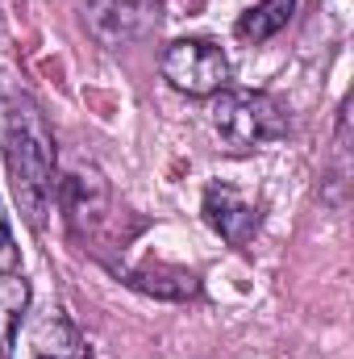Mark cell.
<instances>
[{
  "mask_svg": "<svg viewBox=\"0 0 354 359\" xmlns=\"http://www.w3.org/2000/svg\"><path fill=\"white\" fill-rule=\"evenodd\" d=\"M0 159L21 217L34 230H46L59 180V147L34 92L13 84L8 76H0Z\"/></svg>",
  "mask_w": 354,
  "mask_h": 359,
  "instance_id": "cell-1",
  "label": "cell"
},
{
  "mask_svg": "<svg viewBox=\"0 0 354 359\" xmlns=\"http://www.w3.org/2000/svg\"><path fill=\"white\" fill-rule=\"evenodd\" d=\"M208 121L217 130V138L225 142V151H255L263 142H275L288 134V113L283 104L259 88H221L208 96Z\"/></svg>",
  "mask_w": 354,
  "mask_h": 359,
  "instance_id": "cell-2",
  "label": "cell"
},
{
  "mask_svg": "<svg viewBox=\"0 0 354 359\" xmlns=\"http://www.w3.org/2000/svg\"><path fill=\"white\" fill-rule=\"evenodd\" d=\"M163 80L183 96H217L229 88V59L213 38H176L159 55Z\"/></svg>",
  "mask_w": 354,
  "mask_h": 359,
  "instance_id": "cell-3",
  "label": "cell"
},
{
  "mask_svg": "<svg viewBox=\"0 0 354 359\" xmlns=\"http://www.w3.org/2000/svg\"><path fill=\"white\" fill-rule=\"evenodd\" d=\"M84 29L92 42H100L104 50H121L134 42H146L159 21H163V4L159 0H84Z\"/></svg>",
  "mask_w": 354,
  "mask_h": 359,
  "instance_id": "cell-4",
  "label": "cell"
},
{
  "mask_svg": "<svg viewBox=\"0 0 354 359\" xmlns=\"http://www.w3.org/2000/svg\"><path fill=\"white\" fill-rule=\"evenodd\" d=\"M55 205L63 209V222L76 238H88L96 234L104 222H108V209H113V192H108V180L96 163H71L63 176L55 180Z\"/></svg>",
  "mask_w": 354,
  "mask_h": 359,
  "instance_id": "cell-5",
  "label": "cell"
},
{
  "mask_svg": "<svg viewBox=\"0 0 354 359\" xmlns=\"http://www.w3.org/2000/svg\"><path fill=\"white\" fill-rule=\"evenodd\" d=\"M204 222L213 226V234H221L229 247H250L259 226H263V205L255 196H246L234 184H208L204 201H200Z\"/></svg>",
  "mask_w": 354,
  "mask_h": 359,
  "instance_id": "cell-6",
  "label": "cell"
},
{
  "mask_svg": "<svg viewBox=\"0 0 354 359\" xmlns=\"http://www.w3.org/2000/svg\"><path fill=\"white\" fill-rule=\"evenodd\" d=\"M29 359H92L80 326L63 305H46L29 322Z\"/></svg>",
  "mask_w": 354,
  "mask_h": 359,
  "instance_id": "cell-7",
  "label": "cell"
},
{
  "mask_svg": "<svg viewBox=\"0 0 354 359\" xmlns=\"http://www.w3.org/2000/svg\"><path fill=\"white\" fill-rule=\"evenodd\" d=\"M29 313V280L25 271H0V355L13 351L17 343V330Z\"/></svg>",
  "mask_w": 354,
  "mask_h": 359,
  "instance_id": "cell-8",
  "label": "cell"
},
{
  "mask_svg": "<svg viewBox=\"0 0 354 359\" xmlns=\"http://www.w3.org/2000/svg\"><path fill=\"white\" fill-rule=\"evenodd\" d=\"M125 284H134V288H142L150 297H163V301H187V297L200 292V280L192 271L167 268V264H155V268L146 264V268L125 271Z\"/></svg>",
  "mask_w": 354,
  "mask_h": 359,
  "instance_id": "cell-9",
  "label": "cell"
},
{
  "mask_svg": "<svg viewBox=\"0 0 354 359\" xmlns=\"http://www.w3.org/2000/svg\"><path fill=\"white\" fill-rule=\"evenodd\" d=\"M292 13H296V0H259L250 13H242V21H238V38L259 46V42L275 38V34L292 21Z\"/></svg>",
  "mask_w": 354,
  "mask_h": 359,
  "instance_id": "cell-10",
  "label": "cell"
},
{
  "mask_svg": "<svg viewBox=\"0 0 354 359\" xmlns=\"http://www.w3.org/2000/svg\"><path fill=\"white\" fill-rule=\"evenodd\" d=\"M21 268V255H17V243H13V230L0 213V271H17Z\"/></svg>",
  "mask_w": 354,
  "mask_h": 359,
  "instance_id": "cell-11",
  "label": "cell"
}]
</instances>
